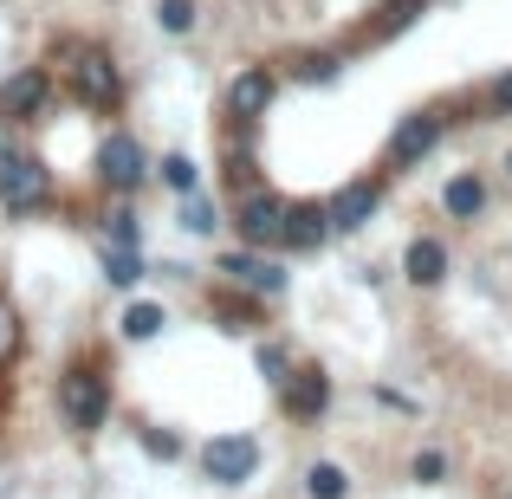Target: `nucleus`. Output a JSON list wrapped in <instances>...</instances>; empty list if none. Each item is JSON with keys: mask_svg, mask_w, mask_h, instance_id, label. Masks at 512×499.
Returning a JSON list of instances; mask_svg holds the SVG:
<instances>
[{"mask_svg": "<svg viewBox=\"0 0 512 499\" xmlns=\"http://www.w3.org/2000/svg\"><path fill=\"white\" fill-rule=\"evenodd\" d=\"M195 20H201V7H195V0H156V26H163V33L188 39V33H195Z\"/></svg>", "mask_w": 512, "mask_h": 499, "instance_id": "nucleus-22", "label": "nucleus"}, {"mask_svg": "<svg viewBox=\"0 0 512 499\" xmlns=\"http://www.w3.org/2000/svg\"><path fill=\"white\" fill-rule=\"evenodd\" d=\"M279 409H286L292 422H318V415L331 409V376L318 370V363H299V370L279 383Z\"/></svg>", "mask_w": 512, "mask_h": 499, "instance_id": "nucleus-10", "label": "nucleus"}, {"mask_svg": "<svg viewBox=\"0 0 512 499\" xmlns=\"http://www.w3.org/2000/svg\"><path fill=\"white\" fill-rule=\"evenodd\" d=\"M143 454H156V461H175V454H182V441L163 435V428H150V435H143Z\"/></svg>", "mask_w": 512, "mask_h": 499, "instance_id": "nucleus-28", "label": "nucleus"}, {"mask_svg": "<svg viewBox=\"0 0 512 499\" xmlns=\"http://www.w3.org/2000/svg\"><path fill=\"white\" fill-rule=\"evenodd\" d=\"M201 474H208L214 487H247V480L260 474V441L253 435H214L208 448H201Z\"/></svg>", "mask_w": 512, "mask_h": 499, "instance_id": "nucleus-6", "label": "nucleus"}, {"mask_svg": "<svg viewBox=\"0 0 512 499\" xmlns=\"http://www.w3.org/2000/svg\"><path fill=\"white\" fill-rule=\"evenodd\" d=\"M441 208H448V221H474V214L487 208V182H480V175H454V182L441 188Z\"/></svg>", "mask_w": 512, "mask_h": 499, "instance_id": "nucleus-17", "label": "nucleus"}, {"mask_svg": "<svg viewBox=\"0 0 512 499\" xmlns=\"http://www.w3.org/2000/svg\"><path fill=\"white\" fill-rule=\"evenodd\" d=\"M422 7H428V0H383V7H376V20H363L357 46H389L396 33H409V26L422 20Z\"/></svg>", "mask_w": 512, "mask_h": 499, "instance_id": "nucleus-14", "label": "nucleus"}, {"mask_svg": "<svg viewBox=\"0 0 512 499\" xmlns=\"http://www.w3.org/2000/svg\"><path fill=\"white\" fill-rule=\"evenodd\" d=\"M98 175H104L111 195H137V188L150 182V156H143V143L130 137V130H111L104 150H98Z\"/></svg>", "mask_w": 512, "mask_h": 499, "instance_id": "nucleus-7", "label": "nucleus"}, {"mask_svg": "<svg viewBox=\"0 0 512 499\" xmlns=\"http://www.w3.org/2000/svg\"><path fill=\"white\" fill-rule=\"evenodd\" d=\"M52 201V175L39 156H0V208L7 214H39Z\"/></svg>", "mask_w": 512, "mask_h": 499, "instance_id": "nucleus-3", "label": "nucleus"}, {"mask_svg": "<svg viewBox=\"0 0 512 499\" xmlns=\"http://www.w3.org/2000/svg\"><path fill=\"white\" fill-rule=\"evenodd\" d=\"M46 98H52V72L46 65L13 72L7 85H0V124H33V117L46 111Z\"/></svg>", "mask_w": 512, "mask_h": 499, "instance_id": "nucleus-8", "label": "nucleus"}, {"mask_svg": "<svg viewBox=\"0 0 512 499\" xmlns=\"http://www.w3.org/2000/svg\"><path fill=\"white\" fill-rule=\"evenodd\" d=\"M163 325H169V312H163V305H150V299H137L124 318H117V331H124L130 344H150V337L163 331Z\"/></svg>", "mask_w": 512, "mask_h": 499, "instance_id": "nucleus-18", "label": "nucleus"}, {"mask_svg": "<svg viewBox=\"0 0 512 499\" xmlns=\"http://www.w3.org/2000/svg\"><path fill=\"white\" fill-rule=\"evenodd\" d=\"M286 208L292 201L286 195H273V188H247L240 195V214H234V227H240V240L247 247H286Z\"/></svg>", "mask_w": 512, "mask_h": 499, "instance_id": "nucleus-5", "label": "nucleus"}, {"mask_svg": "<svg viewBox=\"0 0 512 499\" xmlns=\"http://www.w3.org/2000/svg\"><path fill=\"white\" fill-rule=\"evenodd\" d=\"M104 240H111V247H137V214L111 208V214H104Z\"/></svg>", "mask_w": 512, "mask_h": 499, "instance_id": "nucleus-25", "label": "nucleus"}, {"mask_svg": "<svg viewBox=\"0 0 512 499\" xmlns=\"http://www.w3.org/2000/svg\"><path fill=\"white\" fill-rule=\"evenodd\" d=\"M7 344H13V312L0 305V350H7Z\"/></svg>", "mask_w": 512, "mask_h": 499, "instance_id": "nucleus-30", "label": "nucleus"}, {"mask_svg": "<svg viewBox=\"0 0 512 499\" xmlns=\"http://www.w3.org/2000/svg\"><path fill=\"white\" fill-rule=\"evenodd\" d=\"M163 182L175 188V195H195V188H201V163H195V156H163Z\"/></svg>", "mask_w": 512, "mask_h": 499, "instance_id": "nucleus-24", "label": "nucleus"}, {"mask_svg": "<svg viewBox=\"0 0 512 499\" xmlns=\"http://www.w3.org/2000/svg\"><path fill=\"white\" fill-rule=\"evenodd\" d=\"M448 124H454L448 111H409L396 130H389V150H383V163H389V169H415L422 156H435V143L448 137Z\"/></svg>", "mask_w": 512, "mask_h": 499, "instance_id": "nucleus-4", "label": "nucleus"}, {"mask_svg": "<svg viewBox=\"0 0 512 499\" xmlns=\"http://www.w3.org/2000/svg\"><path fill=\"white\" fill-rule=\"evenodd\" d=\"M221 221H227V214H221V201H201V195H188V201H182V227H188V234H201V240H208Z\"/></svg>", "mask_w": 512, "mask_h": 499, "instance_id": "nucleus-23", "label": "nucleus"}, {"mask_svg": "<svg viewBox=\"0 0 512 499\" xmlns=\"http://www.w3.org/2000/svg\"><path fill=\"white\" fill-rule=\"evenodd\" d=\"M305 493L312 499H344L350 493V474L338 461H318V467H305Z\"/></svg>", "mask_w": 512, "mask_h": 499, "instance_id": "nucleus-21", "label": "nucleus"}, {"mask_svg": "<svg viewBox=\"0 0 512 499\" xmlns=\"http://www.w3.org/2000/svg\"><path fill=\"white\" fill-rule=\"evenodd\" d=\"M273 98H279V72L273 65H247V72L227 85V117H234V124H260V117L273 111Z\"/></svg>", "mask_w": 512, "mask_h": 499, "instance_id": "nucleus-9", "label": "nucleus"}, {"mask_svg": "<svg viewBox=\"0 0 512 499\" xmlns=\"http://www.w3.org/2000/svg\"><path fill=\"white\" fill-rule=\"evenodd\" d=\"M376 201H383V182H376V175H357V182H344L338 195L325 201V214H331V234H357V227L376 214Z\"/></svg>", "mask_w": 512, "mask_h": 499, "instance_id": "nucleus-12", "label": "nucleus"}, {"mask_svg": "<svg viewBox=\"0 0 512 499\" xmlns=\"http://www.w3.org/2000/svg\"><path fill=\"white\" fill-rule=\"evenodd\" d=\"M104 279H111V286H137V279H143V253L104 240Z\"/></svg>", "mask_w": 512, "mask_h": 499, "instance_id": "nucleus-20", "label": "nucleus"}, {"mask_svg": "<svg viewBox=\"0 0 512 499\" xmlns=\"http://www.w3.org/2000/svg\"><path fill=\"white\" fill-rule=\"evenodd\" d=\"M52 65L65 72V85H72L78 104H91V111H117V104H124V72H117V59L104 46L59 39V46H52Z\"/></svg>", "mask_w": 512, "mask_h": 499, "instance_id": "nucleus-1", "label": "nucleus"}, {"mask_svg": "<svg viewBox=\"0 0 512 499\" xmlns=\"http://www.w3.org/2000/svg\"><path fill=\"white\" fill-rule=\"evenodd\" d=\"M253 363H260L266 383H286V376H292V357H286L279 344H260V350H253Z\"/></svg>", "mask_w": 512, "mask_h": 499, "instance_id": "nucleus-26", "label": "nucleus"}, {"mask_svg": "<svg viewBox=\"0 0 512 499\" xmlns=\"http://www.w3.org/2000/svg\"><path fill=\"white\" fill-rule=\"evenodd\" d=\"M325 240H331L325 201H292V208H286V247H292V253H318Z\"/></svg>", "mask_w": 512, "mask_h": 499, "instance_id": "nucleus-13", "label": "nucleus"}, {"mask_svg": "<svg viewBox=\"0 0 512 499\" xmlns=\"http://www.w3.org/2000/svg\"><path fill=\"white\" fill-rule=\"evenodd\" d=\"M487 104H493L500 117H512V72H506V78H493V85H487Z\"/></svg>", "mask_w": 512, "mask_h": 499, "instance_id": "nucleus-29", "label": "nucleus"}, {"mask_svg": "<svg viewBox=\"0 0 512 499\" xmlns=\"http://www.w3.org/2000/svg\"><path fill=\"white\" fill-rule=\"evenodd\" d=\"M59 415L72 435H98L104 422H111V376L98 370V363H72V370L59 376Z\"/></svg>", "mask_w": 512, "mask_h": 499, "instance_id": "nucleus-2", "label": "nucleus"}, {"mask_svg": "<svg viewBox=\"0 0 512 499\" xmlns=\"http://www.w3.org/2000/svg\"><path fill=\"white\" fill-rule=\"evenodd\" d=\"M506 175H512V150H506Z\"/></svg>", "mask_w": 512, "mask_h": 499, "instance_id": "nucleus-31", "label": "nucleus"}, {"mask_svg": "<svg viewBox=\"0 0 512 499\" xmlns=\"http://www.w3.org/2000/svg\"><path fill=\"white\" fill-rule=\"evenodd\" d=\"M402 273L415 279V286H441V279H448V247H441V240H409V253H402Z\"/></svg>", "mask_w": 512, "mask_h": 499, "instance_id": "nucleus-16", "label": "nucleus"}, {"mask_svg": "<svg viewBox=\"0 0 512 499\" xmlns=\"http://www.w3.org/2000/svg\"><path fill=\"white\" fill-rule=\"evenodd\" d=\"M214 273H227L234 286L260 292V299H279V292H286V266H273L260 247H247V253H221V260H214Z\"/></svg>", "mask_w": 512, "mask_h": 499, "instance_id": "nucleus-11", "label": "nucleus"}, {"mask_svg": "<svg viewBox=\"0 0 512 499\" xmlns=\"http://www.w3.org/2000/svg\"><path fill=\"white\" fill-rule=\"evenodd\" d=\"M409 474H415V480H422V487H435V480H441V474H448V454H435V448H422V454H415V467H409Z\"/></svg>", "mask_w": 512, "mask_h": 499, "instance_id": "nucleus-27", "label": "nucleus"}, {"mask_svg": "<svg viewBox=\"0 0 512 499\" xmlns=\"http://www.w3.org/2000/svg\"><path fill=\"white\" fill-rule=\"evenodd\" d=\"M208 312L221 318L227 331H260V325H266L260 292H247V286H240V292H214V299H208Z\"/></svg>", "mask_w": 512, "mask_h": 499, "instance_id": "nucleus-15", "label": "nucleus"}, {"mask_svg": "<svg viewBox=\"0 0 512 499\" xmlns=\"http://www.w3.org/2000/svg\"><path fill=\"white\" fill-rule=\"evenodd\" d=\"M338 72H344L338 52H299V59H292V78H299V85H338Z\"/></svg>", "mask_w": 512, "mask_h": 499, "instance_id": "nucleus-19", "label": "nucleus"}]
</instances>
